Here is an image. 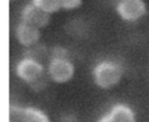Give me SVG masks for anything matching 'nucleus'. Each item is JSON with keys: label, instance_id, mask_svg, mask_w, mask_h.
<instances>
[{"label": "nucleus", "instance_id": "f257e3e1", "mask_svg": "<svg viewBox=\"0 0 149 122\" xmlns=\"http://www.w3.org/2000/svg\"><path fill=\"white\" fill-rule=\"evenodd\" d=\"M125 74L123 66L115 59H100L98 60L91 71L92 80L100 89H112L118 86Z\"/></svg>", "mask_w": 149, "mask_h": 122}, {"label": "nucleus", "instance_id": "f03ea898", "mask_svg": "<svg viewBox=\"0 0 149 122\" xmlns=\"http://www.w3.org/2000/svg\"><path fill=\"white\" fill-rule=\"evenodd\" d=\"M14 74L19 80L30 87L44 85L47 84V79H49L47 76V65L28 55H24L16 62L14 66Z\"/></svg>", "mask_w": 149, "mask_h": 122}, {"label": "nucleus", "instance_id": "7ed1b4c3", "mask_svg": "<svg viewBox=\"0 0 149 122\" xmlns=\"http://www.w3.org/2000/svg\"><path fill=\"white\" fill-rule=\"evenodd\" d=\"M76 74L74 63L70 57H50L47 62V76L50 81L63 85L73 79Z\"/></svg>", "mask_w": 149, "mask_h": 122}, {"label": "nucleus", "instance_id": "20e7f679", "mask_svg": "<svg viewBox=\"0 0 149 122\" xmlns=\"http://www.w3.org/2000/svg\"><path fill=\"white\" fill-rule=\"evenodd\" d=\"M147 10L144 0H118L115 5L118 16L127 23L139 22L147 14Z\"/></svg>", "mask_w": 149, "mask_h": 122}, {"label": "nucleus", "instance_id": "39448f33", "mask_svg": "<svg viewBox=\"0 0 149 122\" xmlns=\"http://www.w3.org/2000/svg\"><path fill=\"white\" fill-rule=\"evenodd\" d=\"M9 122H50V117L37 107L12 105L9 107Z\"/></svg>", "mask_w": 149, "mask_h": 122}, {"label": "nucleus", "instance_id": "423d86ee", "mask_svg": "<svg viewBox=\"0 0 149 122\" xmlns=\"http://www.w3.org/2000/svg\"><path fill=\"white\" fill-rule=\"evenodd\" d=\"M20 20L42 30L49 26L51 15L30 2L22 7L20 12Z\"/></svg>", "mask_w": 149, "mask_h": 122}, {"label": "nucleus", "instance_id": "0eeeda50", "mask_svg": "<svg viewBox=\"0 0 149 122\" xmlns=\"http://www.w3.org/2000/svg\"><path fill=\"white\" fill-rule=\"evenodd\" d=\"M41 29L30 26L23 21H19L14 28V37L15 41L23 48L29 49L41 41Z\"/></svg>", "mask_w": 149, "mask_h": 122}, {"label": "nucleus", "instance_id": "6e6552de", "mask_svg": "<svg viewBox=\"0 0 149 122\" xmlns=\"http://www.w3.org/2000/svg\"><path fill=\"white\" fill-rule=\"evenodd\" d=\"M107 113L113 117L115 122H136L135 110L127 103L116 102L111 106Z\"/></svg>", "mask_w": 149, "mask_h": 122}, {"label": "nucleus", "instance_id": "1a4fd4ad", "mask_svg": "<svg viewBox=\"0 0 149 122\" xmlns=\"http://www.w3.org/2000/svg\"><path fill=\"white\" fill-rule=\"evenodd\" d=\"M31 3H34L42 10L49 13L50 15L62 10L59 0H31Z\"/></svg>", "mask_w": 149, "mask_h": 122}, {"label": "nucleus", "instance_id": "9d476101", "mask_svg": "<svg viewBox=\"0 0 149 122\" xmlns=\"http://www.w3.org/2000/svg\"><path fill=\"white\" fill-rule=\"evenodd\" d=\"M59 2H61V8L66 12L74 10L83 5V0H59Z\"/></svg>", "mask_w": 149, "mask_h": 122}, {"label": "nucleus", "instance_id": "9b49d317", "mask_svg": "<svg viewBox=\"0 0 149 122\" xmlns=\"http://www.w3.org/2000/svg\"><path fill=\"white\" fill-rule=\"evenodd\" d=\"M97 122H115V121H114L113 117L106 112L105 114H102V115L97 120Z\"/></svg>", "mask_w": 149, "mask_h": 122}, {"label": "nucleus", "instance_id": "f8f14e48", "mask_svg": "<svg viewBox=\"0 0 149 122\" xmlns=\"http://www.w3.org/2000/svg\"><path fill=\"white\" fill-rule=\"evenodd\" d=\"M9 1H10V2H13V1H15V0H9Z\"/></svg>", "mask_w": 149, "mask_h": 122}]
</instances>
